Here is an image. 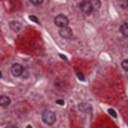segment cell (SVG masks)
<instances>
[{"instance_id":"2","label":"cell","mask_w":128,"mask_h":128,"mask_svg":"<svg viewBox=\"0 0 128 128\" xmlns=\"http://www.w3.org/2000/svg\"><path fill=\"white\" fill-rule=\"evenodd\" d=\"M68 23H69L68 18H67L65 15H63V14H59V15H57V16L54 18V24H55L57 27H59V28L68 26Z\"/></svg>"},{"instance_id":"13","label":"cell","mask_w":128,"mask_h":128,"mask_svg":"<svg viewBox=\"0 0 128 128\" xmlns=\"http://www.w3.org/2000/svg\"><path fill=\"white\" fill-rule=\"evenodd\" d=\"M33 5H36V6H38V5H40V4H42L43 3V0H29Z\"/></svg>"},{"instance_id":"16","label":"cell","mask_w":128,"mask_h":128,"mask_svg":"<svg viewBox=\"0 0 128 128\" xmlns=\"http://www.w3.org/2000/svg\"><path fill=\"white\" fill-rule=\"evenodd\" d=\"M56 103L59 104V105H64V104H65V103H64V100H62V99H58V100H56Z\"/></svg>"},{"instance_id":"6","label":"cell","mask_w":128,"mask_h":128,"mask_svg":"<svg viewBox=\"0 0 128 128\" xmlns=\"http://www.w3.org/2000/svg\"><path fill=\"white\" fill-rule=\"evenodd\" d=\"M10 103H11V99L8 96H5V95L0 96V106L7 107L10 105Z\"/></svg>"},{"instance_id":"14","label":"cell","mask_w":128,"mask_h":128,"mask_svg":"<svg viewBox=\"0 0 128 128\" xmlns=\"http://www.w3.org/2000/svg\"><path fill=\"white\" fill-rule=\"evenodd\" d=\"M29 19H30L31 21L35 22V23H38V22H39V21H38V19H37V18H36L34 15H30V16H29Z\"/></svg>"},{"instance_id":"9","label":"cell","mask_w":128,"mask_h":128,"mask_svg":"<svg viewBox=\"0 0 128 128\" xmlns=\"http://www.w3.org/2000/svg\"><path fill=\"white\" fill-rule=\"evenodd\" d=\"M120 32L123 34L124 37H127L128 36V24L125 22L123 23L121 26H120Z\"/></svg>"},{"instance_id":"4","label":"cell","mask_w":128,"mask_h":128,"mask_svg":"<svg viewBox=\"0 0 128 128\" xmlns=\"http://www.w3.org/2000/svg\"><path fill=\"white\" fill-rule=\"evenodd\" d=\"M23 70H24L23 66H22L21 64H19V63H15V64H13L12 67H11L12 75L15 76V77H19V76H21Z\"/></svg>"},{"instance_id":"18","label":"cell","mask_w":128,"mask_h":128,"mask_svg":"<svg viewBox=\"0 0 128 128\" xmlns=\"http://www.w3.org/2000/svg\"><path fill=\"white\" fill-rule=\"evenodd\" d=\"M60 56H61V58H63V59H65V60H66V57H65L64 55H61V54H60Z\"/></svg>"},{"instance_id":"7","label":"cell","mask_w":128,"mask_h":128,"mask_svg":"<svg viewBox=\"0 0 128 128\" xmlns=\"http://www.w3.org/2000/svg\"><path fill=\"white\" fill-rule=\"evenodd\" d=\"M9 27H10L13 31L17 32V31H19V30L22 28V24H21L19 21H11V22L9 23Z\"/></svg>"},{"instance_id":"1","label":"cell","mask_w":128,"mask_h":128,"mask_svg":"<svg viewBox=\"0 0 128 128\" xmlns=\"http://www.w3.org/2000/svg\"><path fill=\"white\" fill-rule=\"evenodd\" d=\"M42 120L47 125H53L56 121V115L51 110H45L42 113Z\"/></svg>"},{"instance_id":"3","label":"cell","mask_w":128,"mask_h":128,"mask_svg":"<svg viewBox=\"0 0 128 128\" xmlns=\"http://www.w3.org/2000/svg\"><path fill=\"white\" fill-rule=\"evenodd\" d=\"M79 8H80V10H81L84 14H91V13L93 12L92 7H91V5H90V3H89L88 0H83V1L79 4Z\"/></svg>"},{"instance_id":"5","label":"cell","mask_w":128,"mask_h":128,"mask_svg":"<svg viewBox=\"0 0 128 128\" xmlns=\"http://www.w3.org/2000/svg\"><path fill=\"white\" fill-rule=\"evenodd\" d=\"M59 34H60V36H61L62 38L69 39V38L72 37V34H73V33H72L71 28H69L68 26H65V27L60 28V30H59Z\"/></svg>"},{"instance_id":"19","label":"cell","mask_w":128,"mask_h":128,"mask_svg":"<svg viewBox=\"0 0 128 128\" xmlns=\"http://www.w3.org/2000/svg\"><path fill=\"white\" fill-rule=\"evenodd\" d=\"M2 77V72H1V70H0V78Z\"/></svg>"},{"instance_id":"15","label":"cell","mask_w":128,"mask_h":128,"mask_svg":"<svg viewBox=\"0 0 128 128\" xmlns=\"http://www.w3.org/2000/svg\"><path fill=\"white\" fill-rule=\"evenodd\" d=\"M108 112H109V114H110L111 116H113L114 118H116V117H117V114L115 113V111H114L113 109H109V110H108Z\"/></svg>"},{"instance_id":"12","label":"cell","mask_w":128,"mask_h":128,"mask_svg":"<svg viewBox=\"0 0 128 128\" xmlns=\"http://www.w3.org/2000/svg\"><path fill=\"white\" fill-rule=\"evenodd\" d=\"M121 66L122 68L124 69V71H128V60H123L122 63H121Z\"/></svg>"},{"instance_id":"10","label":"cell","mask_w":128,"mask_h":128,"mask_svg":"<svg viewBox=\"0 0 128 128\" xmlns=\"http://www.w3.org/2000/svg\"><path fill=\"white\" fill-rule=\"evenodd\" d=\"M79 109L81 111H83V112H88L91 109V107H90V105H88L86 103H82V104L79 105Z\"/></svg>"},{"instance_id":"11","label":"cell","mask_w":128,"mask_h":128,"mask_svg":"<svg viewBox=\"0 0 128 128\" xmlns=\"http://www.w3.org/2000/svg\"><path fill=\"white\" fill-rule=\"evenodd\" d=\"M119 4H120V7L122 9H126L128 7V1L127 0H119Z\"/></svg>"},{"instance_id":"8","label":"cell","mask_w":128,"mask_h":128,"mask_svg":"<svg viewBox=\"0 0 128 128\" xmlns=\"http://www.w3.org/2000/svg\"><path fill=\"white\" fill-rule=\"evenodd\" d=\"M88 1H89L90 5H91L93 11L98 10V9L100 8V6H101V2H100V0H88Z\"/></svg>"},{"instance_id":"17","label":"cell","mask_w":128,"mask_h":128,"mask_svg":"<svg viewBox=\"0 0 128 128\" xmlns=\"http://www.w3.org/2000/svg\"><path fill=\"white\" fill-rule=\"evenodd\" d=\"M77 76H78V78H79V79H81V81H83V80H84V76H83L80 72H77Z\"/></svg>"}]
</instances>
